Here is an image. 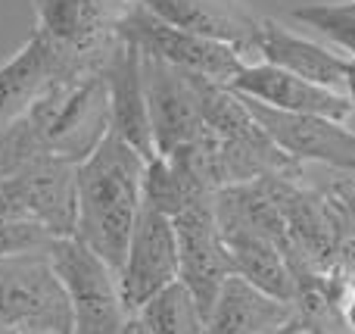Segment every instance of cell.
I'll return each mask as SVG.
<instances>
[{
	"label": "cell",
	"instance_id": "6da1fadb",
	"mask_svg": "<svg viewBox=\"0 0 355 334\" xmlns=\"http://www.w3.org/2000/svg\"><path fill=\"white\" fill-rule=\"evenodd\" d=\"M144 166L147 160L110 131L103 144L75 169V241L97 253L116 275L144 210Z\"/></svg>",
	"mask_w": 355,
	"mask_h": 334
},
{
	"label": "cell",
	"instance_id": "7a4b0ae2",
	"mask_svg": "<svg viewBox=\"0 0 355 334\" xmlns=\"http://www.w3.org/2000/svg\"><path fill=\"white\" fill-rule=\"evenodd\" d=\"M22 116L41 153L78 166L110 135V94L103 75L56 78Z\"/></svg>",
	"mask_w": 355,
	"mask_h": 334
},
{
	"label": "cell",
	"instance_id": "3957f363",
	"mask_svg": "<svg viewBox=\"0 0 355 334\" xmlns=\"http://www.w3.org/2000/svg\"><path fill=\"white\" fill-rule=\"evenodd\" d=\"M37 28L60 53L69 78L100 75L119 44V16L112 0H35Z\"/></svg>",
	"mask_w": 355,
	"mask_h": 334
},
{
	"label": "cell",
	"instance_id": "277c9868",
	"mask_svg": "<svg viewBox=\"0 0 355 334\" xmlns=\"http://www.w3.org/2000/svg\"><path fill=\"white\" fill-rule=\"evenodd\" d=\"M0 322L12 334H75L72 300L50 253L0 260Z\"/></svg>",
	"mask_w": 355,
	"mask_h": 334
},
{
	"label": "cell",
	"instance_id": "5b68a950",
	"mask_svg": "<svg viewBox=\"0 0 355 334\" xmlns=\"http://www.w3.org/2000/svg\"><path fill=\"white\" fill-rule=\"evenodd\" d=\"M75 162L60 156H37L25 169L0 178V222H35L56 241L75 237Z\"/></svg>",
	"mask_w": 355,
	"mask_h": 334
},
{
	"label": "cell",
	"instance_id": "8992f818",
	"mask_svg": "<svg viewBox=\"0 0 355 334\" xmlns=\"http://www.w3.org/2000/svg\"><path fill=\"white\" fill-rule=\"evenodd\" d=\"M116 28L119 37L128 41L141 56L168 62L181 72L200 75V78L215 81V85H231L246 62L237 50L225 47V44L206 41V37H196L190 31H181L175 25L162 22L159 16H153L137 0L125 6Z\"/></svg>",
	"mask_w": 355,
	"mask_h": 334
},
{
	"label": "cell",
	"instance_id": "52a82bcc",
	"mask_svg": "<svg viewBox=\"0 0 355 334\" xmlns=\"http://www.w3.org/2000/svg\"><path fill=\"white\" fill-rule=\"evenodd\" d=\"M47 253L72 300L75 334H122L131 312L122 303L119 275L75 237L53 241Z\"/></svg>",
	"mask_w": 355,
	"mask_h": 334
},
{
	"label": "cell",
	"instance_id": "ba28073f",
	"mask_svg": "<svg viewBox=\"0 0 355 334\" xmlns=\"http://www.w3.org/2000/svg\"><path fill=\"white\" fill-rule=\"evenodd\" d=\"M178 237V281L193 294L202 316H209L221 285L234 275L227 244L215 219V197H202L172 219Z\"/></svg>",
	"mask_w": 355,
	"mask_h": 334
},
{
	"label": "cell",
	"instance_id": "9c48e42d",
	"mask_svg": "<svg viewBox=\"0 0 355 334\" xmlns=\"http://www.w3.org/2000/svg\"><path fill=\"white\" fill-rule=\"evenodd\" d=\"M178 281V237L168 216L144 206L131 231L125 262L119 269V291L131 316L144 310L156 294Z\"/></svg>",
	"mask_w": 355,
	"mask_h": 334
},
{
	"label": "cell",
	"instance_id": "30bf717a",
	"mask_svg": "<svg viewBox=\"0 0 355 334\" xmlns=\"http://www.w3.org/2000/svg\"><path fill=\"white\" fill-rule=\"evenodd\" d=\"M144 94H147L150 131L156 156H172L202 135V110L196 75H187L168 62L141 56Z\"/></svg>",
	"mask_w": 355,
	"mask_h": 334
},
{
	"label": "cell",
	"instance_id": "8fae6325",
	"mask_svg": "<svg viewBox=\"0 0 355 334\" xmlns=\"http://www.w3.org/2000/svg\"><path fill=\"white\" fill-rule=\"evenodd\" d=\"M246 100V97H243ZM252 119L262 131L296 162H324L346 175H355V131L343 122L324 116H300V112H281L246 100Z\"/></svg>",
	"mask_w": 355,
	"mask_h": 334
},
{
	"label": "cell",
	"instance_id": "7c38bea8",
	"mask_svg": "<svg viewBox=\"0 0 355 334\" xmlns=\"http://www.w3.org/2000/svg\"><path fill=\"white\" fill-rule=\"evenodd\" d=\"M227 87L237 91L240 97L256 100V103L281 110V112L324 116V119H334V122H346L352 116V103L346 94L327 91V87L312 85L306 78H296V75L259 60L243 62V69H240L237 78Z\"/></svg>",
	"mask_w": 355,
	"mask_h": 334
},
{
	"label": "cell",
	"instance_id": "4fadbf2b",
	"mask_svg": "<svg viewBox=\"0 0 355 334\" xmlns=\"http://www.w3.org/2000/svg\"><path fill=\"white\" fill-rule=\"evenodd\" d=\"M137 3L175 28L237 50L246 62L256 56L262 19L243 0H137Z\"/></svg>",
	"mask_w": 355,
	"mask_h": 334
},
{
	"label": "cell",
	"instance_id": "5bb4252c",
	"mask_svg": "<svg viewBox=\"0 0 355 334\" xmlns=\"http://www.w3.org/2000/svg\"><path fill=\"white\" fill-rule=\"evenodd\" d=\"M110 94V131L122 137L125 144L137 150L144 160H153V131H150V112H147V94H144V72H141V53L128 41L119 37L116 50L110 53L106 66L100 69Z\"/></svg>",
	"mask_w": 355,
	"mask_h": 334
},
{
	"label": "cell",
	"instance_id": "9a60e30c",
	"mask_svg": "<svg viewBox=\"0 0 355 334\" xmlns=\"http://www.w3.org/2000/svg\"><path fill=\"white\" fill-rule=\"evenodd\" d=\"M256 56L259 62L277 66L284 72L306 78L312 85H321L327 91L346 94V78H349V56H340L296 31L284 28L275 19H262L256 37Z\"/></svg>",
	"mask_w": 355,
	"mask_h": 334
},
{
	"label": "cell",
	"instance_id": "2e32d148",
	"mask_svg": "<svg viewBox=\"0 0 355 334\" xmlns=\"http://www.w3.org/2000/svg\"><path fill=\"white\" fill-rule=\"evenodd\" d=\"M296 322V303H284L240 275H231L206 316V334H275Z\"/></svg>",
	"mask_w": 355,
	"mask_h": 334
},
{
	"label": "cell",
	"instance_id": "e0dca14e",
	"mask_svg": "<svg viewBox=\"0 0 355 334\" xmlns=\"http://www.w3.org/2000/svg\"><path fill=\"white\" fill-rule=\"evenodd\" d=\"M56 78H69L53 44L31 31V37L0 66V125L19 119Z\"/></svg>",
	"mask_w": 355,
	"mask_h": 334
},
{
	"label": "cell",
	"instance_id": "ac0fdd59",
	"mask_svg": "<svg viewBox=\"0 0 355 334\" xmlns=\"http://www.w3.org/2000/svg\"><path fill=\"white\" fill-rule=\"evenodd\" d=\"M227 244L234 275L250 281L252 287L271 294V297L293 303L296 300V275L287 253L275 241L259 235H221Z\"/></svg>",
	"mask_w": 355,
	"mask_h": 334
},
{
	"label": "cell",
	"instance_id": "d6986e66",
	"mask_svg": "<svg viewBox=\"0 0 355 334\" xmlns=\"http://www.w3.org/2000/svg\"><path fill=\"white\" fill-rule=\"evenodd\" d=\"M202 197H215V194H202L190 185V178L166 156H153L144 166V206L156 210L162 216L175 219L181 210Z\"/></svg>",
	"mask_w": 355,
	"mask_h": 334
},
{
	"label": "cell",
	"instance_id": "ffe728a7",
	"mask_svg": "<svg viewBox=\"0 0 355 334\" xmlns=\"http://www.w3.org/2000/svg\"><path fill=\"white\" fill-rule=\"evenodd\" d=\"M137 319L144 322L147 334H206V316L181 281L156 294L137 312Z\"/></svg>",
	"mask_w": 355,
	"mask_h": 334
},
{
	"label": "cell",
	"instance_id": "44dd1931",
	"mask_svg": "<svg viewBox=\"0 0 355 334\" xmlns=\"http://www.w3.org/2000/svg\"><path fill=\"white\" fill-rule=\"evenodd\" d=\"M290 16L296 22H306L309 28H318L321 35H327L337 47H343L355 60V0L346 3H309L296 6Z\"/></svg>",
	"mask_w": 355,
	"mask_h": 334
},
{
	"label": "cell",
	"instance_id": "7402d4cb",
	"mask_svg": "<svg viewBox=\"0 0 355 334\" xmlns=\"http://www.w3.org/2000/svg\"><path fill=\"white\" fill-rule=\"evenodd\" d=\"M56 237L35 222H0V260L25 253H47Z\"/></svg>",
	"mask_w": 355,
	"mask_h": 334
},
{
	"label": "cell",
	"instance_id": "603a6c76",
	"mask_svg": "<svg viewBox=\"0 0 355 334\" xmlns=\"http://www.w3.org/2000/svg\"><path fill=\"white\" fill-rule=\"evenodd\" d=\"M346 97H349L352 112H355V60H349V78H346Z\"/></svg>",
	"mask_w": 355,
	"mask_h": 334
},
{
	"label": "cell",
	"instance_id": "cb8c5ba5",
	"mask_svg": "<svg viewBox=\"0 0 355 334\" xmlns=\"http://www.w3.org/2000/svg\"><path fill=\"white\" fill-rule=\"evenodd\" d=\"M122 334H147V328H144V322L137 316H128V322H125V331Z\"/></svg>",
	"mask_w": 355,
	"mask_h": 334
},
{
	"label": "cell",
	"instance_id": "d4e9b609",
	"mask_svg": "<svg viewBox=\"0 0 355 334\" xmlns=\"http://www.w3.org/2000/svg\"><path fill=\"white\" fill-rule=\"evenodd\" d=\"M275 334H302V325L296 322V325H290V328H281V331H275Z\"/></svg>",
	"mask_w": 355,
	"mask_h": 334
},
{
	"label": "cell",
	"instance_id": "484cf974",
	"mask_svg": "<svg viewBox=\"0 0 355 334\" xmlns=\"http://www.w3.org/2000/svg\"><path fill=\"white\" fill-rule=\"evenodd\" d=\"M112 3H119V6H128V3H135V0H112Z\"/></svg>",
	"mask_w": 355,
	"mask_h": 334
},
{
	"label": "cell",
	"instance_id": "4316f807",
	"mask_svg": "<svg viewBox=\"0 0 355 334\" xmlns=\"http://www.w3.org/2000/svg\"><path fill=\"white\" fill-rule=\"evenodd\" d=\"M0 334H12V331H10V328H6V325H3V322H0Z\"/></svg>",
	"mask_w": 355,
	"mask_h": 334
}]
</instances>
